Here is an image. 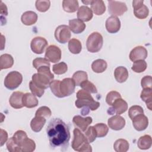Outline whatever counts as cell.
I'll return each mask as SVG.
<instances>
[{
	"instance_id": "49",
	"label": "cell",
	"mask_w": 152,
	"mask_h": 152,
	"mask_svg": "<svg viewBox=\"0 0 152 152\" xmlns=\"http://www.w3.org/2000/svg\"><path fill=\"white\" fill-rule=\"evenodd\" d=\"M52 115L50 109L47 106L40 107L36 112L35 116H40L45 118H49Z\"/></svg>"
},
{
	"instance_id": "41",
	"label": "cell",
	"mask_w": 152,
	"mask_h": 152,
	"mask_svg": "<svg viewBox=\"0 0 152 152\" xmlns=\"http://www.w3.org/2000/svg\"><path fill=\"white\" fill-rule=\"evenodd\" d=\"M36 9L42 12L48 10L50 5V2L49 0H37L35 3Z\"/></svg>"
},
{
	"instance_id": "1",
	"label": "cell",
	"mask_w": 152,
	"mask_h": 152,
	"mask_svg": "<svg viewBox=\"0 0 152 152\" xmlns=\"http://www.w3.org/2000/svg\"><path fill=\"white\" fill-rule=\"evenodd\" d=\"M46 133L52 148H59L61 151L67 150L70 132L68 126L64 121L59 118L51 119L46 128Z\"/></svg>"
},
{
	"instance_id": "11",
	"label": "cell",
	"mask_w": 152,
	"mask_h": 152,
	"mask_svg": "<svg viewBox=\"0 0 152 152\" xmlns=\"http://www.w3.org/2000/svg\"><path fill=\"white\" fill-rule=\"evenodd\" d=\"M127 109V102L122 98H118L114 101L112 107L108 109L107 113L109 115H113L114 113H116V115H119L125 112Z\"/></svg>"
},
{
	"instance_id": "50",
	"label": "cell",
	"mask_w": 152,
	"mask_h": 152,
	"mask_svg": "<svg viewBox=\"0 0 152 152\" xmlns=\"http://www.w3.org/2000/svg\"><path fill=\"white\" fill-rule=\"evenodd\" d=\"M152 78L150 75H147L141 79V85L143 88H151L152 87Z\"/></svg>"
},
{
	"instance_id": "40",
	"label": "cell",
	"mask_w": 152,
	"mask_h": 152,
	"mask_svg": "<svg viewBox=\"0 0 152 152\" xmlns=\"http://www.w3.org/2000/svg\"><path fill=\"white\" fill-rule=\"evenodd\" d=\"M83 90L88 92L89 93H97V89L93 83L89 81L88 80L82 82L80 86Z\"/></svg>"
},
{
	"instance_id": "30",
	"label": "cell",
	"mask_w": 152,
	"mask_h": 152,
	"mask_svg": "<svg viewBox=\"0 0 152 152\" xmlns=\"http://www.w3.org/2000/svg\"><path fill=\"white\" fill-rule=\"evenodd\" d=\"M151 144L152 140L149 135L141 136L137 141V146L141 150H147L151 147Z\"/></svg>"
},
{
	"instance_id": "2",
	"label": "cell",
	"mask_w": 152,
	"mask_h": 152,
	"mask_svg": "<svg viewBox=\"0 0 152 152\" xmlns=\"http://www.w3.org/2000/svg\"><path fill=\"white\" fill-rule=\"evenodd\" d=\"M37 70V73L32 75V81L40 88H48L54 78V75L50 72V66H43Z\"/></svg>"
},
{
	"instance_id": "12",
	"label": "cell",
	"mask_w": 152,
	"mask_h": 152,
	"mask_svg": "<svg viewBox=\"0 0 152 152\" xmlns=\"http://www.w3.org/2000/svg\"><path fill=\"white\" fill-rule=\"evenodd\" d=\"M48 41L42 37H36L33 38L30 43V48L31 50L36 54L42 53L46 46H48Z\"/></svg>"
},
{
	"instance_id": "25",
	"label": "cell",
	"mask_w": 152,
	"mask_h": 152,
	"mask_svg": "<svg viewBox=\"0 0 152 152\" xmlns=\"http://www.w3.org/2000/svg\"><path fill=\"white\" fill-rule=\"evenodd\" d=\"M46 118L40 116H35L30 122V126L34 132H38L40 131L46 123Z\"/></svg>"
},
{
	"instance_id": "47",
	"label": "cell",
	"mask_w": 152,
	"mask_h": 152,
	"mask_svg": "<svg viewBox=\"0 0 152 152\" xmlns=\"http://www.w3.org/2000/svg\"><path fill=\"white\" fill-rule=\"evenodd\" d=\"M29 88L32 94L38 97H42L45 93V89L39 88L36 84H34L32 81H30L29 83Z\"/></svg>"
},
{
	"instance_id": "6",
	"label": "cell",
	"mask_w": 152,
	"mask_h": 152,
	"mask_svg": "<svg viewBox=\"0 0 152 152\" xmlns=\"http://www.w3.org/2000/svg\"><path fill=\"white\" fill-rule=\"evenodd\" d=\"M23 76L18 71H13L9 72L4 80L5 87L11 90L17 88L22 83Z\"/></svg>"
},
{
	"instance_id": "21",
	"label": "cell",
	"mask_w": 152,
	"mask_h": 152,
	"mask_svg": "<svg viewBox=\"0 0 152 152\" xmlns=\"http://www.w3.org/2000/svg\"><path fill=\"white\" fill-rule=\"evenodd\" d=\"M38 18L37 14L31 11L24 12L21 17V22L26 26H31L36 23Z\"/></svg>"
},
{
	"instance_id": "16",
	"label": "cell",
	"mask_w": 152,
	"mask_h": 152,
	"mask_svg": "<svg viewBox=\"0 0 152 152\" xmlns=\"http://www.w3.org/2000/svg\"><path fill=\"white\" fill-rule=\"evenodd\" d=\"M107 124L110 129L119 131L124 128L125 125V120L123 117L116 115L108 119Z\"/></svg>"
},
{
	"instance_id": "18",
	"label": "cell",
	"mask_w": 152,
	"mask_h": 152,
	"mask_svg": "<svg viewBox=\"0 0 152 152\" xmlns=\"http://www.w3.org/2000/svg\"><path fill=\"white\" fill-rule=\"evenodd\" d=\"M92 121V118L90 116L83 118L80 115H76L72 119V122L74 125L83 132L86 130L88 125L91 124Z\"/></svg>"
},
{
	"instance_id": "51",
	"label": "cell",
	"mask_w": 152,
	"mask_h": 152,
	"mask_svg": "<svg viewBox=\"0 0 152 152\" xmlns=\"http://www.w3.org/2000/svg\"><path fill=\"white\" fill-rule=\"evenodd\" d=\"M8 139L7 132L3 129H1V146H2L6 142Z\"/></svg>"
},
{
	"instance_id": "28",
	"label": "cell",
	"mask_w": 152,
	"mask_h": 152,
	"mask_svg": "<svg viewBox=\"0 0 152 152\" xmlns=\"http://www.w3.org/2000/svg\"><path fill=\"white\" fill-rule=\"evenodd\" d=\"M78 2L77 0H64L62 1L64 10L67 12H74L78 10Z\"/></svg>"
},
{
	"instance_id": "8",
	"label": "cell",
	"mask_w": 152,
	"mask_h": 152,
	"mask_svg": "<svg viewBox=\"0 0 152 152\" xmlns=\"http://www.w3.org/2000/svg\"><path fill=\"white\" fill-rule=\"evenodd\" d=\"M75 83L72 78H65L60 81L59 90L62 97L71 95L75 90Z\"/></svg>"
},
{
	"instance_id": "46",
	"label": "cell",
	"mask_w": 152,
	"mask_h": 152,
	"mask_svg": "<svg viewBox=\"0 0 152 152\" xmlns=\"http://www.w3.org/2000/svg\"><path fill=\"white\" fill-rule=\"evenodd\" d=\"M33 65L34 68L37 69L43 66H50L49 61L45 58H37L33 61Z\"/></svg>"
},
{
	"instance_id": "44",
	"label": "cell",
	"mask_w": 152,
	"mask_h": 152,
	"mask_svg": "<svg viewBox=\"0 0 152 152\" xmlns=\"http://www.w3.org/2000/svg\"><path fill=\"white\" fill-rule=\"evenodd\" d=\"M141 113H144V110L142 107L138 105L132 106L129 109V110H128V115L131 120L135 116Z\"/></svg>"
},
{
	"instance_id": "17",
	"label": "cell",
	"mask_w": 152,
	"mask_h": 152,
	"mask_svg": "<svg viewBox=\"0 0 152 152\" xmlns=\"http://www.w3.org/2000/svg\"><path fill=\"white\" fill-rule=\"evenodd\" d=\"M105 26L109 33H116L120 30L121 21L117 17L110 16L106 20Z\"/></svg>"
},
{
	"instance_id": "52",
	"label": "cell",
	"mask_w": 152,
	"mask_h": 152,
	"mask_svg": "<svg viewBox=\"0 0 152 152\" xmlns=\"http://www.w3.org/2000/svg\"><path fill=\"white\" fill-rule=\"evenodd\" d=\"M1 17L4 15L5 17L8 15V10L7 7L5 4H4L2 1H1Z\"/></svg>"
},
{
	"instance_id": "24",
	"label": "cell",
	"mask_w": 152,
	"mask_h": 152,
	"mask_svg": "<svg viewBox=\"0 0 152 152\" xmlns=\"http://www.w3.org/2000/svg\"><path fill=\"white\" fill-rule=\"evenodd\" d=\"M115 78L117 82L122 83L126 81L128 78V71L124 66H118L114 71Z\"/></svg>"
},
{
	"instance_id": "19",
	"label": "cell",
	"mask_w": 152,
	"mask_h": 152,
	"mask_svg": "<svg viewBox=\"0 0 152 152\" xmlns=\"http://www.w3.org/2000/svg\"><path fill=\"white\" fill-rule=\"evenodd\" d=\"M23 93L21 91H14L12 93L9 99L11 106L14 109H20L24 106L23 104Z\"/></svg>"
},
{
	"instance_id": "31",
	"label": "cell",
	"mask_w": 152,
	"mask_h": 152,
	"mask_svg": "<svg viewBox=\"0 0 152 152\" xmlns=\"http://www.w3.org/2000/svg\"><path fill=\"white\" fill-rule=\"evenodd\" d=\"M107 65L106 62L102 59H98L93 62L91 64L92 70L96 73H102L107 68Z\"/></svg>"
},
{
	"instance_id": "13",
	"label": "cell",
	"mask_w": 152,
	"mask_h": 152,
	"mask_svg": "<svg viewBox=\"0 0 152 152\" xmlns=\"http://www.w3.org/2000/svg\"><path fill=\"white\" fill-rule=\"evenodd\" d=\"M45 56L51 62H58L61 59V50L55 45H50L46 50Z\"/></svg>"
},
{
	"instance_id": "48",
	"label": "cell",
	"mask_w": 152,
	"mask_h": 152,
	"mask_svg": "<svg viewBox=\"0 0 152 152\" xmlns=\"http://www.w3.org/2000/svg\"><path fill=\"white\" fill-rule=\"evenodd\" d=\"M118 98H121L120 93L116 91H111L107 93L106 97V102L109 105L112 106L114 101Z\"/></svg>"
},
{
	"instance_id": "26",
	"label": "cell",
	"mask_w": 152,
	"mask_h": 152,
	"mask_svg": "<svg viewBox=\"0 0 152 152\" xmlns=\"http://www.w3.org/2000/svg\"><path fill=\"white\" fill-rule=\"evenodd\" d=\"M90 5L91 11L97 15L103 14L106 11V6L102 0H91Z\"/></svg>"
},
{
	"instance_id": "33",
	"label": "cell",
	"mask_w": 152,
	"mask_h": 152,
	"mask_svg": "<svg viewBox=\"0 0 152 152\" xmlns=\"http://www.w3.org/2000/svg\"><path fill=\"white\" fill-rule=\"evenodd\" d=\"M69 50L73 54H78L82 49V45L81 42L75 38L71 39L68 42Z\"/></svg>"
},
{
	"instance_id": "20",
	"label": "cell",
	"mask_w": 152,
	"mask_h": 152,
	"mask_svg": "<svg viewBox=\"0 0 152 152\" xmlns=\"http://www.w3.org/2000/svg\"><path fill=\"white\" fill-rule=\"evenodd\" d=\"M93 14L91 10L87 6H81L77 12L78 18L82 21H89L93 18Z\"/></svg>"
},
{
	"instance_id": "27",
	"label": "cell",
	"mask_w": 152,
	"mask_h": 152,
	"mask_svg": "<svg viewBox=\"0 0 152 152\" xmlns=\"http://www.w3.org/2000/svg\"><path fill=\"white\" fill-rule=\"evenodd\" d=\"M140 97L146 103L148 109L151 110L152 105V88H143L141 93Z\"/></svg>"
},
{
	"instance_id": "3",
	"label": "cell",
	"mask_w": 152,
	"mask_h": 152,
	"mask_svg": "<svg viewBox=\"0 0 152 152\" xmlns=\"http://www.w3.org/2000/svg\"><path fill=\"white\" fill-rule=\"evenodd\" d=\"M77 98L75 105L77 108L86 107L91 110H96L100 106V103L95 101L90 93L84 90H80L77 93Z\"/></svg>"
},
{
	"instance_id": "39",
	"label": "cell",
	"mask_w": 152,
	"mask_h": 152,
	"mask_svg": "<svg viewBox=\"0 0 152 152\" xmlns=\"http://www.w3.org/2000/svg\"><path fill=\"white\" fill-rule=\"evenodd\" d=\"M68 70V66L64 62H61L53 65L52 71L56 75H61L65 74Z\"/></svg>"
},
{
	"instance_id": "9",
	"label": "cell",
	"mask_w": 152,
	"mask_h": 152,
	"mask_svg": "<svg viewBox=\"0 0 152 152\" xmlns=\"http://www.w3.org/2000/svg\"><path fill=\"white\" fill-rule=\"evenodd\" d=\"M55 39L60 43H66L71 38V31L66 25H60L56 27L55 31Z\"/></svg>"
},
{
	"instance_id": "37",
	"label": "cell",
	"mask_w": 152,
	"mask_h": 152,
	"mask_svg": "<svg viewBox=\"0 0 152 152\" xmlns=\"http://www.w3.org/2000/svg\"><path fill=\"white\" fill-rule=\"evenodd\" d=\"M12 138H13L14 141L21 148L23 142L28 137H27V135L25 131H22V130H18L14 133Z\"/></svg>"
},
{
	"instance_id": "22",
	"label": "cell",
	"mask_w": 152,
	"mask_h": 152,
	"mask_svg": "<svg viewBox=\"0 0 152 152\" xmlns=\"http://www.w3.org/2000/svg\"><path fill=\"white\" fill-rule=\"evenodd\" d=\"M69 28L75 34H79L84 31L86 24L79 19H72L69 21Z\"/></svg>"
},
{
	"instance_id": "38",
	"label": "cell",
	"mask_w": 152,
	"mask_h": 152,
	"mask_svg": "<svg viewBox=\"0 0 152 152\" xmlns=\"http://www.w3.org/2000/svg\"><path fill=\"white\" fill-rule=\"evenodd\" d=\"M147 66V64L144 60H138L134 62L131 69L135 72L140 73L144 72L146 69Z\"/></svg>"
},
{
	"instance_id": "42",
	"label": "cell",
	"mask_w": 152,
	"mask_h": 152,
	"mask_svg": "<svg viewBox=\"0 0 152 152\" xmlns=\"http://www.w3.org/2000/svg\"><path fill=\"white\" fill-rule=\"evenodd\" d=\"M84 135L87 139L89 143L93 142L97 137V134L95 128L93 126H88L84 131Z\"/></svg>"
},
{
	"instance_id": "10",
	"label": "cell",
	"mask_w": 152,
	"mask_h": 152,
	"mask_svg": "<svg viewBox=\"0 0 152 152\" xmlns=\"http://www.w3.org/2000/svg\"><path fill=\"white\" fill-rule=\"evenodd\" d=\"M132 7L134 8V14L138 19H145L149 14L148 7L144 5V1H133Z\"/></svg>"
},
{
	"instance_id": "53",
	"label": "cell",
	"mask_w": 152,
	"mask_h": 152,
	"mask_svg": "<svg viewBox=\"0 0 152 152\" xmlns=\"http://www.w3.org/2000/svg\"><path fill=\"white\" fill-rule=\"evenodd\" d=\"M91 1H83L82 2H83L84 4H85L86 5H87V4H90V3H91Z\"/></svg>"
},
{
	"instance_id": "7",
	"label": "cell",
	"mask_w": 152,
	"mask_h": 152,
	"mask_svg": "<svg viewBox=\"0 0 152 152\" xmlns=\"http://www.w3.org/2000/svg\"><path fill=\"white\" fill-rule=\"evenodd\" d=\"M108 11L112 16H121L128 10L126 5L124 2L116 1H108Z\"/></svg>"
},
{
	"instance_id": "4",
	"label": "cell",
	"mask_w": 152,
	"mask_h": 152,
	"mask_svg": "<svg viewBox=\"0 0 152 152\" xmlns=\"http://www.w3.org/2000/svg\"><path fill=\"white\" fill-rule=\"evenodd\" d=\"M74 138L71 147L76 151H92V148L89 142L84 134L78 128H75L73 131Z\"/></svg>"
},
{
	"instance_id": "32",
	"label": "cell",
	"mask_w": 152,
	"mask_h": 152,
	"mask_svg": "<svg viewBox=\"0 0 152 152\" xmlns=\"http://www.w3.org/2000/svg\"><path fill=\"white\" fill-rule=\"evenodd\" d=\"M129 147L128 141L122 138L116 140L113 144V148L116 152H126L128 150Z\"/></svg>"
},
{
	"instance_id": "34",
	"label": "cell",
	"mask_w": 152,
	"mask_h": 152,
	"mask_svg": "<svg viewBox=\"0 0 152 152\" xmlns=\"http://www.w3.org/2000/svg\"><path fill=\"white\" fill-rule=\"evenodd\" d=\"M72 78L74 81L75 86H80L82 82L88 79V75L87 72L85 71H78L73 74Z\"/></svg>"
},
{
	"instance_id": "23",
	"label": "cell",
	"mask_w": 152,
	"mask_h": 152,
	"mask_svg": "<svg viewBox=\"0 0 152 152\" xmlns=\"http://www.w3.org/2000/svg\"><path fill=\"white\" fill-rule=\"evenodd\" d=\"M23 106L27 108H33L38 105L39 102L37 99L31 93H26L23 96Z\"/></svg>"
},
{
	"instance_id": "45",
	"label": "cell",
	"mask_w": 152,
	"mask_h": 152,
	"mask_svg": "<svg viewBox=\"0 0 152 152\" xmlns=\"http://www.w3.org/2000/svg\"><path fill=\"white\" fill-rule=\"evenodd\" d=\"M7 148L8 150L10 152H21V149L20 146L14 141L12 137H11L7 141Z\"/></svg>"
},
{
	"instance_id": "15",
	"label": "cell",
	"mask_w": 152,
	"mask_h": 152,
	"mask_svg": "<svg viewBox=\"0 0 152 152\" xmlns=\"http://www.w3.org/2000/svg\"><path fill=\"white\" fill-rule=\"evenodd\" d=\"M147 50L142 46L135 47L129 53V59L131 61L134 62L138 60H144L147 57Z\"/></svg>"
},
{
	"instance_id": "5",
	"label": "cell",
	"mask_w": 152,
	"mask_h": 152,
	"mask_svg": "<svg viewBox=\"0 0 152 152\" xmlns=\"http://www.w3.org/2000/svg\"><path fill=\"white\" fill-rule=\"evenodd\" d=\"M103 43V39L100 33L93 32L88 37L86 42V47L88 52L96 53L102 49Z\"/></svg>"
},
{
	"instance_id": "29",
	"label": "cell",
	"mask_w": 152,
	"mask_h": 152,
	"mask_svg": "<svg viewBox=\"0 0 152 152\" xmlns=\"http://www.w3.org/2000/svg\"><path fill=\"white\" fill-rule=\"evenodd\" d=\"M14 64V59L12 56L7 53L3 54L0 57L1 69H8L11 68Z\"/></svg>"
},
{
	"instance_id": "43",
	"label": "cell",
	"mask_w": 152,
	"mask_h": 152,
	"mask_svg": "<svg viewBox=\"0 0 152 152\" xmlns=\"http://www.w3.org/2000/svg\"><path fill=\"white\" fill-rule=\"evenodd\" d=\"M60 80H53L49 85V87L50 88L51 91L52 93L57 97L59 98H62V96L61 95L59 90V84H60Z\"/></svg>"
},
{
	"instance_id": "36",
	"label": "cell",
	"mask_w": 152,
	"mask_h": 152,
	"mask_svg": "<svg viewBox=\"0 0 152 152\" xmlns=\"http://www.w3.org/2000/svg\"><path fill=\"white\" fill-rule=\"evenodd\" d=\"M21 148L22 152H31L34 151L36 144L33 140L27 138L23 142Z\"/></svg>"
},
{
	"instance_id": "14",
	"label": "cell",
	"mask_w": 152,
	"mask_h": 152,
	"mask_svg": "<svg viewBox=\"0 0 152 152\" xmlns=\"http://www.w3.org/2000/svg\"><path fill=\"white\" fill-rule=\"evenodd\" d=\"M132 121L134 128L138 131L145 130L148 125V119L144 113L135 116L133 118Z\"/></svg>"
},
{
	"instance_id": "35",
	"label": "cell",
	"mask_w": 152,
	"mask_h": 152,
	"mask_svg": "<svg viewBox=\"0 0 152 152\" xmlns=\"http://www.w3.org/2000/svg\"><path fill=\"white\" fill-rule=\"evenodd\" d=\"M95 128L97 137L102 138L105 137L109 131V128L107 126L103 123H99L93 126Z\"/></svg>"
}]
</instances>
